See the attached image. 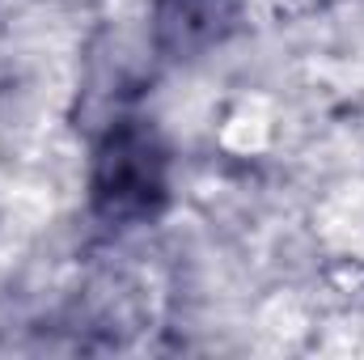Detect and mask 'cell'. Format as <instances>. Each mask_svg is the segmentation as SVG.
Listing matches in <instances>:
<instances>
[{"mask_svg": "<svg viewBox=\"0 0 364 360\" xmlns=\"http://www.w3.org/2000/svg\"><path fill=\"white\" fill-rule=\"evenodd\" d=\"M242 0H153L149 43L161 64H195L242 30Z\"/></svg>", "mask_w": 364, "mask_h": 360, "instance_id": "2", "label": "cell"}, {"mask_svg": "<svg viewBox=\"0 0 364 360\" xmlns=\"http://www.w3.org/2000/svg\"><path fill=\"white\" fill-rule=\"evenodd\" d=\"M90 212L106 229H140L166 216L174 199V153L166 132L144 115H119L93 140Z\"/></svg>", "mask_w": 364, "mask_h": 360, "instance_id": "1", "label": "cell"}]
</instances>
